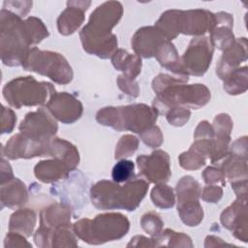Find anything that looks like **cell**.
Here are the masks:
<instances>
[{
	"mask_svg": "<svg viewBox=\"0 0 248 248\" xmlns=\"http://www.w3.org/2000/svg\"><path fill=\"white\" fill-rule=\"evenodd\" d=\"M55 94L53 87L47 82H38L32 77L18 78L7 83L3 88V95L13 107L35 106L44 104L47 98Z\"/></svg>",
	"mask_w": 248,
	"mask_h": 248,
	"instance_id": "cell-6",
	"label": "cell"
},
{
	"mask_svg": "<svg viewBox=\"0 0 248 248\" xmlns=\"http://www.w3.org/2000/svg\"><path fill=\"white\" fill-rule=\"evenodd\" d=\"M35 225V214L29 209L16 211L10 220V230L30 235Z\"/></svg>",
	"mask_w": 248,
	"mask_h": 248,
	"instance_id": "cell-17",
	"label": "cell"
},
{
	"mask_svg": "<svg viewBox=\"0 0 248 248\" xmlns=\"http://www.w3.org/2000/svg\"><path fill=\"white\" fill-rule=\"evenodd\" d=\"M135 165L129 160H120L112 169L111 176L114 182L121 183L128 181L134 176Z\"/></svg>",
	"mask_w": 248,
	"mask_h": 248,
	"instance_id": "cell-19",
	"label": "cell"
},
{
	"mask_svg": "<svg viewBox=\"0 0 248 248\" xmlns=\"http://www.w3.org/2000/svg\"><path fill=\"white\" fill-rule=\"evenodd\" d=\"M2 112V119H6V121H2V133H10L14 128L16 117L12 109L6 108L4 106Z\"/></svg>",
	"mask_w": 248,
	"mask_h": 248,
	"instance_id": "cell-23",
	"label": "cell"
},
{
	"mask_svg": "<svg viewBox=\"0 0 248 248\" xmlns=\"http://www.w3.org/2000/svg\"><path fill=\"white\" fill-rule=\"evenodd\" d=\"M119 143L125 145L123 148H117L115 150V158H121V157H127L134 153V151L137 149L138 146V140L133 136H124L121 138V140ZM119 146V145H118Z\"/></svg>",
	"mask_w": 248,
	"mask_h": 248,
	"instance_id": "cell-20",
	"label": "cell"
},
{
	"mask_svg": "<svg viewBox=\"0 0 248 248\" xmlns=\"http://www.w3.org/2000/svg\"><path fill=\"white\" fill-rule=\"evenodd\" d=\"M212 53V45L208 38L193 39L183 55V70L188 74L202 75L210 65Z\"/></svg>",
	"mask_w": 248,
	"mask_h": 248,
	"instance_id": "cell-8",
	"label": "cell"
},
{
	"mask_svg": "<svg viewBox=\"0 0 248 248\" xmlns=\"http://www.w3.org/2000/svg\"><path fill=\"white\" fill-rule=\"evenodd\" d=\"M78 7H74L72 4L68 2L69 7L60 15L57 25L58 30L61 34L68 35L73 32L77 28L79 27V25L83 21V12L86 11L87 8H79L78 2H77Z\"/></svg>",
	"mask_w": 248,
	"mask_h": 248,
	"instance_id": "cell-14",
	"label": "cell"
},
{
	"mask_svg": "<svg viewBox=\"0 0 248 248\" xmlns=\"http://www.w3.org/2000/svg\"><path fill=\"white\" fill-rule=\"evenodd\" d=\"M122 15L119 2H106L91 14L89 22L80 32L84 49L106 58L114 49L117 41L110 29L117 24Z\"/></svg>",
	"mask_w": 248,
	"mask_h": 248,
	"instance_id": "cell-1",
	"label": "cell"
},
{
	"mask_svg": "<svg viewBox=\"0 0 248 248\" xmlns=\"http://www.w3.org/2000/svg\"><path fill=\"white\" fill-rule=\"evenodd\" d=\"M32 45L26 26L19 16L11 11L1 10V54L4 64L17 66L23 63L27 47Z\"/></svg>",
	"mask_w": 248,
	"mask_h": 248,
	"instance_id": "cell-3",
	"label": "cell"
},
{
	"mask_svg": "<svg viewBox=\"0 0 248 248\" xmlns=\"http://www.w3.org/2000/svg\"><path fill=\"white\" fill-rule=\"evenodd\" d=\"M141 224H142V228L150 234L158 233L162 226V222L160 221L159 216L152 213H148L144 215L141 220Z\"/></svg>",
	"mask_w": 248,
	"mask_h": 248,
	"instance_id": "cell-21",
	"label": "cell"
},
{
	"mask_svg": "<svg viewBox=\"0 0 248 248\" xmlns=\"http://www.w3.org/2000/svg\"><path fill=\"white\" fill-rule=\"evenodd\" d=\"M176 81L171 77L161 75L154 79V85H161L154 88L160 101L165 106L181 105L192 108H200L205 105L209 98L210 92L202 84L193 85H175Z\"/></svg>",
	"mask_w": 248,
	"mask_h": 248,
	"instance_id": "cell-5",
	"label": "cell"
},
{
	"mask_svg": "<svg viewBox=\"0 0 248 248\" xmlns=\"http://www.w3.org/2000/svg\"><path fill=\"white\" fill-rule=\"evenodd\" d=\"M151 199L154 204L163 208L171 207L174 202L172 190L166 185H158L154 188L151 193Z\"/></svg>",
	"mask_w": 248,
	"mask_h": 248,
	"instance_id": "cell-18",
	"label": "cell"
},
{
	"mask_svg": "<svg viewBox=\"0 0 248 248\" xmlns=\"http://www.w3.org/2000/svg\"><path fill=\"white\" fill-rule=\"evenodd\" d=\"M19 130L22 136L37 141H48L55 134L57 125L47 111L41 108L36 112H30L21 121Z\"/></svg>",
	"mask_w": 248,
	"mask_h": 248,
	"instance_id": "cell-9",
	"label": "cell"
},
{
	"mask_svg": "<svg viewBox=\"0 0 248 248\" xmlns=\"http://www.w3.org/2000/svg\"><path fill=\"white\" fill-rule=\"evenodd\" d=\"M129 229L127 218L118 213H108L96 216L93 221L80 220L75 224L77 234L88 243H103L125 235Z\"/></svg>",
	"mask_w": 248,
	"mask_h": 248,
	"instance_id": "cell-4",
	"label": "cell"
},
{
	"mask_svg": "<svg viewBox=\"0 0 248 248\" xmlns=\"http://www.w3.org/2000/svg\"><path fill=\"white\" fill-rule=\"evenodd\" d=\"M46 108L57 119L64 123L76 121L82 112V106L78 100L66 92L54 94L46 104Z\"/></svg>",
	"mask_w": 248,
	"mask_h": 248,
	"instance_id": "cell-11",
	"label": "cell"
},
{
	"mask_svg": "<svg viewBox=\"0 0 248 248\" xmlns=\"http://www.w3.org/2000/svg\"><path fill=\"white\" fill-rule=\"evenodd\" d=\"M139 169L152 182H165L170 175V159L166 152L158 150L150 156H140L137 159Z\"/></svg>",
	"mask_w": 248,
	"mask_h": 248,
	"instance_id": "cell-10",
	"label": "cell"
},
{
	"mask_svg": "<svg viewBox=\"0 0 248 248\" xmlns=\"http://www.w3.org/2000/svg\"><path fill=\"white\" fill-rule=\"evenodd\" d=\"M163 38L166 37L157 27L141 28L133 38V47L137 53L144 57H151L155 55L160 44L166 41Z\"/></svg>",
	"mask_w": 248,
	"mask_h": 248,
	"instance_id": "cell-13",
	"label": "cell"
},
{
	"mask_svg": "<svg viewBox=\"0 0 248 248\" xmlns=\"http://www.w3.org/2000/svg\"><path fill=\"white\" fill-rule=\"evenodd\" d=\"M148 189V183L143 179H134L126 185H119L109 181H100L91 189L92 202L98 208H125L134 210Z\"/></svg>",
	"mask_w": 248,
	"mask_h": 248,
	"instance_id": "cell-2",
	"label": "cell"
},
{
	"mask_svg": "<svg viewBox=\"0 0 248 248\" xmlns=\"http://www.w3.org/2000/svg\"><path fill=\"white\" fill-rule=\"evenodd\" d=\"M27 193L25 185L18 179H14L8 187L4 184L1 186V202L2 206L9 207L18 206L26 202Z\"/></svg>",
	"mask_w": 248,
	"mask_h": 248,
	"instance_id": "cell-15",
	"label": "cell"
},
{
	"mask_svg": "<svg viewBox=\"0 0 248 248\" xmlns=\"http://www.w3.org/2000/svg\"><path fill=\"white\" fill-rule=\"evenodd\" d=\"M22 66L27 71L47 76L59 83H67L73 77L72 69L63 56L54 52L41 51L36 47L27 53Z\"/></svg>",
	"mask_w": 248,
	"mask_h": 248,
	"instance_id": "cell-7",
	"label": "cell"
},
{
	"mask_svg": "<svg viewBox=\"0 0 248 248\" xmlns=\"http://www.w3.org/2000/svg\"><path fill=\"white\" fill-rule=\"evenodd\" d=\"M70 168L62 161H44L35 167V175L44 182H50L64 176Z\"/></svg>",
	"mask_w": 248,
	"mask_h": 248,
	"instance_id": "cell-16",
	"label": "cell"
},
{
	"mask_svg": "<svg viewBox=\"0 0 248 248\" xmlns=\"http://www.w3.org/2000/svg\"><path fill=\"white\" fill-rule=\"evenodd\" d=\"M190 111L184 109L183 108H173L171 111L169 112L167 118L170 123L172 125H183L189 119Z\"/></svg>",
	"mask_w": 248,
	"mask_h": 248,
	"instance_id": "cell-22",
	"label": "cell"
},
{
	"mask_svg": "<svg viewBox=\"0 0 248 248\" xmlns=\"http://www.w3.org/2000/svg\"><path fill=\"white\" fill-rule=\"evenodd\" d=\"M216 23L215 16L204 10H195L180 13L179 33L201 35L211 30Z\"/></svg>",
	"mask_w": 248,
	"mask_h": 248,
	"instance_id": "cell-12",
	"label": "cell"
}]
</instances>
